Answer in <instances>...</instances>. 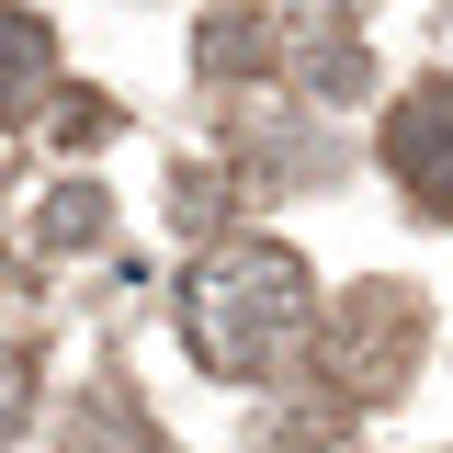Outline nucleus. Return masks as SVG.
Masks as SVG:
<instances>
[{
	"mask_svg": "<svg viewBox=\"0 0 453 453\" xmlns=\"http://www.w3.org/2000/svg\"><path fill=\"white\" fill-rule=\"evenodd\" d=\"M386 170L419 216H453V80H419L386 113Z\"/></svg>",
	"mask_w": 453,
	"mask_h": 453,
	"instance_id": "obj_3",
	"label": "nucleus"
},
{
	"mask_svg": "<svg viewBox=\"0 0 453 453\" xmlns=\"http://www.w3.org/2000/svg\"><path fill=\"white\" fill-rule=\"evenodd\" d=\"M46 80H57V35H46V12L0 0V125L46 103Z\"/></svg>",
	"mask_w": 453,
	"mask_h": 453,
	"instance_id": "obj_4",
	"label": "nucleus"
},
{
	"mask_svg": "<svg viewBox=\"0 0 453 453\" xmlns=\"http://www.w3.org/2000/svg\"><path fill=\"white\" fill-rule=\"evenodd\" d=\"M170 226H181V238H216L226 226V181L216 170H181V181H170Z\"/></svg>",
	"mask_w": 453,
	"mask_h": 453,
	"instance_id": "obj_8",
	"label": "nucleus"
},
{
	"mask_svg": "<svg viewBox=\"0 0 453 453\" xmlns=\"http://www.w3.org/2000/svg\"><path fill=\"white\" fill-rule=\"evenodd\" d=\"M261 453H329V431H283V442H261Z\"/></svg>",
	"mask_w": 453,
	"mask_h": 453,
	"instance_id": "obj_12",
	"label": "nucleus"
},
{
	"mask_svg": "<svg viewBox=\"0 0 453 453\" xmlns=\"http://www.w3.org/2000/svg\"><path fill=\"white\" fill-rule=\"evenodd\" d=\"M193 57H204V80H250V68H273L283 46H273V23H261V12H216Z\"/></svg>",
	"mask_w": 453,
	"mask_h": 453,
	"instance_id": "obj_6",
	"label": "nucleus"
},
{
	"mask_svg": "<svg viewBox=\"0 0 453 453\" xmlns=\"http://www.w3.org/2000/svg\"><path fill=\"white\" fill-rule=\"evenodd\" d=\"M57 136H68V148H103V136H113V103H103V91H80V103L57 113Z\"/></svg>",
	"mask_w": 453,
	"mask_h": 453,
	"instance_id": "obj_10",
	"label": "nucleus"
},
{
	"mask_svg": "<svg viewBox=\"0 0 453 453\" xmlns=\"http://www.w3.org/2000/svg\"><path fill=\"white\" fill-rule=\"evenodd\" d=\"M318 340V283L283 238H216L181 273V351L216 386H261Z\"/></svg>",
	"mask_w": 453,
	"mask_h": 453,
	"instance_id": "obj_1",
	"label": "nucleus"
},
{
	"mask_svg": "<svg viewBox=\"0 0 453 453\" xmlns=\"http://www.w3.org/2000/svg\"><path fill=\"white\" fill-rule=\"evenodd\" d=\"M419 340H431V306L374 273V283H351L329 318H318V363H329L340 396H396L419 374Z\"/></svg>",
	"mask_w": 453,
	"mask_h": 453,
	"instance_id": "obj_2",
	"label": "nucleus"
},
{
	"mask_svg": "<svg viewBox=\"0 0 453 453\" xmlns=\"http://www.w3.org/2000/svg\"><path fill=\"white\" fill-rule=\"evenodd\" d=\"M306 80H318V91H351V80H363V57H351V46H318V57H306Z\"/></svg>",
	"mask_w": 453,
	"mask_h": 453,
	"instance_id": "obj_11",
	"label": "nucleus"
},
{
	"mask_svg": "<svg viewBox=\"0 0 453 453\" xmlns=\"http://www.w3.org/2000/svg\"><path fill=\"white\" fill-rule=\"evenodd\" d=\"M23 408H35V363H23V351L0 340V442L23 431Z\"/></svg>",
	"mask_w": 453,
	"mask_h": 453,
	"instance_id": "obj_9",
	"label": "nucleus"
},
{
	"mask_svg": "<svg viewBox=\"0 0 453 453\" xmlns=\"http://www.w3.org/2000/svg\"><path fill=\"white\" fill-rule=\"evenodd\" d=\"M68 453H159V431L136 419V396L91 386V396H80V419H68Z\"/></svg>",
	"mask_w": 453,
	"mask_h": 453,
	"instance_id": "obj_5",
	"label": "nucleus"
},
{
	"mask_svg": "<svg viewBox=\"0 0 453 453\" xmlns=\"http://www.w3.org/2000/svg\"><path fill=\"white\" fill-rule=\"evenodd\" d=\"M103 226H113L103 181H57V193H46V216H35V238H46V250H103Z\"/></svg>",
	"mask_w": 453,
	"mask_h": 453,
	"instance_id": "obj_7",
	"label": "nucleus"
}]
</instances>
